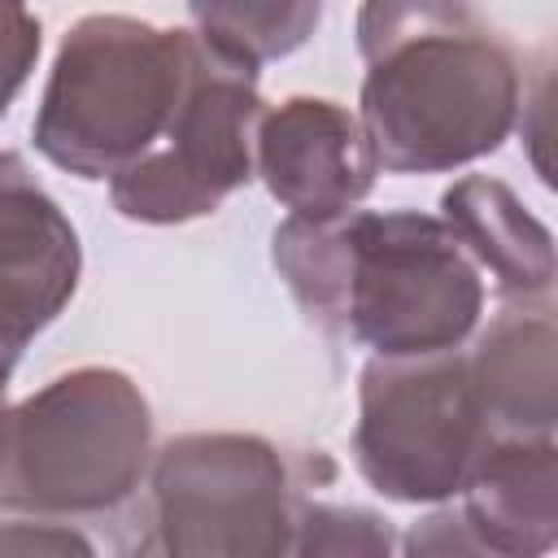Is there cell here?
<instances>
[{"label": "cell", "instance_id": "277c9868", "mask_svg": "<svg viewBox=\"0 0 558 558\" xmlns=\"http://www.w3.org/2000/svg\"><path fill=\"white\" fill-rule=\"evenodd\" d=\"M344 235L349 275L340 331L379 357L462 349L484 314V283L445 218L418 209H349Z\"/></svg>", "mask_w": 558, "mask_h": 558}, {"label": "cell", "instance_id": "2e32d148", "mask_svg": "<svg viewBox=\"0 0 558 558\" xmlns=\"http://www.w3.org/2000/svg\"><path fill=\"white\" fill-rule=\"evenodd\" d=\"M39 17L26 0H0V118L22 92L39 57Z\"/></svg>", "mask_w": 558, "mask_h": 558}, {"label": "cell", "instance_id": "4fadbf2b", "mask_svg": "<svg viewBox=\"0 0 558 558\" xmlns=\"http://www.w3.org/2000/svg\"><path fill=\"white\" fill-rule=\"evenodd\" d=\"M187 13L205 44L257 70L314 35L323 0H187Z\"/></svg>", "mask_w": 558, "mask_h": 558}, {"label": "cell", "instance_id": "30bf717a", "mask_svg": "<svg viewBox=\"0 0 558 558\" xmlns=\"http://www.w3.org/2000/svg\"><path fill=\"white\" fill-rule=\"evenodd\" d=\"M462 519L484 554L536 558L558 541L554 436H497L462 484Z\"/></svg>", "mask_w": 558, "mask_h": 558}, {"label": "cell", "instance_id": "7a4b0ae2", "mask_svg": "<svg viewBox=\"0 0 558 558\" xmlns=\"http://www.w3.org/2000/svg\"><path fill=\"white\" fill-rule=\"evenodd\" d=\"M192 31H166L126 13L78 17L52 61L35 148L74 179H113L144 157L187 83Z\"/></svg>", "mask_w": 558, "mask_h": 558}, {"label": "cell", "instance_id": "ac0fdd59", "mask_svg": "<svg viewBox=\"0 0 558 558\" xmlns=\"http://www.w3.org/2000/svg\"><path fill=\"white\" fill-rule=\"evenodd\" d=\"M405 554H484L475 532L466 527L462 510H436L427 514L410 536H405Z\"/></svg>", "mask_w": 558, "mask_h": 558}, {"label": "cell", "instance_id": "8fae6325", "mask_svg": "<svg viewBox=\"0 0 558 558\" xmlns=\"http://www.w3.org/2000/svg\"><path fill=\"white\" fill-rule=\"evenodd\" d=\"M480 405L497 436H554L558 336L545 310H506L466 353Z\"/></svg>", "mask_w": 558, "mask_h": 558}, {"label": "cell", "instance_id": "3957f363", "mask_svg": "<svg viewBox=\"0 0 558 558\" xmlns=\"http://www.w3.org/2000/svg\"><path fill=\"white\" fill-rule=\"evenodd\" d=\"M153 414L113 366H74L9 405L0 432V510L78 519L118 510L148 475Z\"/></svg>", "mask_w": 558, "mask_h": 558}, {"label": "cell", "instance_id": "e0dca14e", "mask_svg": "<svg viewBox=\"0 0 558 558\" xmlns=\"http://www.w3.org/2000/svg\"><path fill=\"white\" fill-rule=\"evenodd\" d=\"M0 554H92V545L52 519H13L0 527Z\"/></svg>", "mask_w": 558, "mask_h": 558}, {"label": "cell", "instance_id": "d6986e66", "mask_svg": "<svg viewBox=\"0 0 558 558\" xmlns=\"http://www.w3.org/2000/svg\"><path fill=\"white\" fill-rule=\"evenodd\" d=\"M13 366H17V353L0 344V432H4V414H9V401H4V392H9V375H13Z\"/></svg>", "mask_w": 558, "mask_h": 558}, {"label": "cell", "instance_id": "8992f818", "mask_svg": "<svg viewBox=\"0 0 558 558\" xmlns=\"http://www.w3.org/2000/svg\"><path fill=\"white\" fill-rule=\"evenodd\" d=\"M262 118L266 100L257 92V70L196 35L187 83L161 140L109 179L113 209L157 227L214 214L257 174Z\"/></svg>", "mask_w": 558, "mask_h": 558}, {"label": "cell", "instance_id": "9c48e42d", "mask_svg": "<svg viewBox=\"0 0 558 558\" xmlns=\"http://www.w3.org/2000/svg\"><path fill=\"white\" fill-rule=\"evenodd\" d=\"M78 235L26 161L0 148V344L22 357L74 296Z\"/></svg>", "mask_w": 558, "mask_h": 558}, {"label": "cell", "instance_id": "5b68a950", "mask_svg": "<svg viewBox=\"0 0 558 558\" xmlns=\"http://www.w3.org/2000/svg\"><path fill=\"white\" fill-rule=\"evenodd\" d=\"M493 445L466 353L371 357L357 388L353 458L362 480L405 506L449 501Z\"/></svg>", "mask_w": 558, "mask_h": 558}, {"label": "cell", "instance_id": "9a60e30c", "mask_svg": "<svg viewBox=\"0 0 558 558\" xmlns=\"http://www.w3.org/2000/svg\"><path fill=\"white\" fill-rule=\"evenodd\" d=\"M397 536L388 519L362 506H327V501H296V527H292V554H357L379 558L392 554Z\"/></svg>", "mask_w": 558, "mask_h": 558}, {"label": "cell", "instance_id": "6da1fadb", "mask_svg": "<svg viewBox=\"0 0 558 558\" xmlns=\"http://www.w3.org/2000/svg\"><path fill=\"white\" fill-rule=\"evenodd\" d=\"M362 131L388 174H440L501 148L523 74L471 0H362Z\"/></svg>", "mask_w": 558, "mask_h": 558}, {"label": "cell", "instance_id": "ba28073f", "mask_svg": "<svg viewBox=\"0 0 558 558\" xmlns=\"http://www.w3.org/2000/svg\"><path fill=\"white\" fill-rule=\"evenodd\" d=\"M375 157L357 113L323 96H292L257 126V174L296 218H340L375 183Z\"/></svg>", "mask_w": 558, "mask_h": 558}, {"label": "cell", "instance_id": "7c38bea8", "mask_svg": "<svg viewBox=\"0 0 558 558\" xmlns=\"http://www.w3.org/2000/svg\"><path fill=\"white\" fill-rule=\"evenodd\" d=\"M445 227L466 248L475 266L497 279V292L510 301H541L554 288V240L523 201L484 174L458 179L445 196Z\"/></svg>", "mask_w": 558, "mask_h": 558}, {"label": "cell", "instance_id": "5bb4252c", "mask_svg": "<svg viewBox=\"0 0 558 558\" xmlns=\"http://www.w3.org/2000/svg\"><path fill=\"white\" fill-rule=\"evenodd\" d=\"M275 270L288 292L323 331H340L344 310V275H349V235L340 218H296L288 214L275 227Z\"/></svg>", "mask_w": 558, "mask_h": 558}, {"label": "cell", "instance_id": "52a82bcc", "mask_svg": "<svg viewBox=\"0 0 558 558\" xmlns=\"http://www.w3.org/2000/svg\"><path fill=\"white\" fill-rule=\"evenodd\" d=\"M153 549L187 558L292 554L296 501L283 453L244 432H192L148 462Z\"/></svg>", "mask_w": 558, "mask_h": 558}]
</instances>
